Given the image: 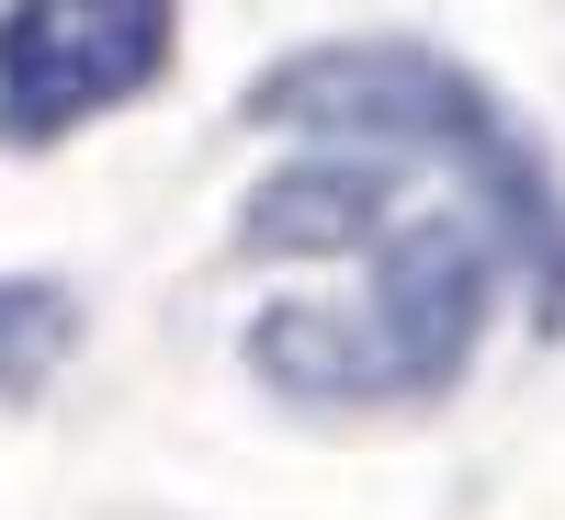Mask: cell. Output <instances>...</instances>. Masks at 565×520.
<instances>
[{"label": "cell", "instance_id": "cell-1", "mask_svg": "<svg viewBox=\"0 0 565 520\" xmlns=\"http://www.w3.org/2000/svg\"><path fill=\"white\" fill-rule=\"evenodd\" d=\"M159 57H170V0H12L0 12V136L45 148L103 103L148 91Z\"/></svg>", "mask_w": 565, "mask_h": 520}]
</instances>
